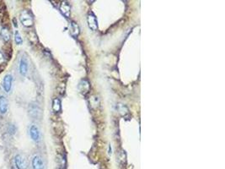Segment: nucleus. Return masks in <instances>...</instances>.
<instances>
[{
  "label": "nucleus",
  "instance_id": "obj_10",
  "mask_svg": "<svg viewBox=\"0 0 225 169\" xmlns=\"http://www.w3.org/2000/svg\"><path fill=\"white\" fill-rule=\"evenodd\" d=\"M9 110V102L4 96H0V113L5 114Z\"/></svg>",
  "mask_w": 225,
  "mask_h": 169
},
{
  "label": "nucleus",
  "instance_id": "obj_11",
  "mask_svg": "<svg viewBox=\"0 0 225 169\" xmlns=\"http://www.w3.org/2000/svg\"><path fill=\"white\" fill-rule=\"evenodd\" d=\"M69 31L70 34H71L73 37H78V36L79 35V32H80L79 26V25L75 21L71 22L69 26Z\"/></svg>",
  "mask_w": 225,
  "mask_h": 169
},
{
  "label": "nucleus",
  "instance_id": "obj_2",
  "mask_svg": "<svg viewBox=\"0 0 225 169\" xmlns=\"http://www.w3.org/2000/svg\"><path fill=\"white\" fill-rule=\"evenodd\" d=\"M15 164L17 169H27L28 161L21 154H18L15 157Z\"/></svg>",
  "mask_w": 225,
  "mask_h": 169
},
{
  "label": "nucleus",
  "instance_id": "obj_16",
  "mask_svg": "<svg viewBox=\"0 0 225 169\" xmlns=\"http://www.w3.org/2000/svg\"><path fill=\"white\" fill-rule=\"evenodd\" d=\"M4 62H5V58H4V54L0 52V64H4Z\"/></svg>",
  "mask_w": 225,
  "mask_h": 169
},
{
  "label": "nucleus",
  "instance_id": "obj_9",
  "mask_svg": "<svg viewBox=\"0 0 225 169\" xmlns=\"http://www.w3.org/2000/svg\"><path fill=\"white\" fill-rule=\"evenodd\" d=\"M90 84L88 80H82L79 84V90L82 94L84 95H86L87 93L90 91Z\"/></svg>",
  "mask_w": 225,
  "mask_h": 169
},
{
  "label": "nucleus",
  "instance_id": "obj_1",
  "mask_svg": "<svg viewBox=\"0 0 225 169\" xmlns=\"http://www.w3.org/2000/svg\"><path fill=\"white\" fill-rule=\"evenodd\" d=\"M29 114L34 119H40L42 117V109L36 103H31L29 106Z\"/></svg>",
  "mask_w": 225,
  "mask_h": 169
},
{
  "label": "nucleus",
  "instance_id": "obj_13",
  "mask_svg": "<svg viewBox=\"0 0 225 169\" xmlns=\"http://www.w3.org/2000/svg\"><path fill=\"white\" fill-rule=\"evenodd\" d=\"M0 37L4 42H9L10 40V33L9 31V30L6 27H2L0 31Z\"/></svg>",
  "mask_w": 225,
  "mask_h": 169
},
{
  "label": "nucleus",
  "instance_id": "obj_6",
  "mask_svg": "<svg viewBox=\"0 0 225 169\" xmlns=\"http://www.w3.org/2000/svg\"><path fill=\"white\" fill-rule=\"evenodd\" d=\"M12 83H13V76L10 74L6 75L3 81H2V87L5 92L9 93L12 89Z\"/></svg>",
  "mask_w": 225,
  "mask_h": 169
},
{
  "label": "nucleus",
  "instance_id": "obj_3",
  "mask_svg": "<svg viewBox=\"0 0 225 169\" xmlns=\"http://www.w3.org/2000/svg\"><path fill=\"white\" fill-rule=\"evenodd\" d=\"M20 21L22 22L23 26H27V27L31 26L33 25V23H34L32 15L26 10L23 11L21 13V15H20Z\"/></svg>",
  "mask_w": 225,
  "mask_h": 169
},
{
  "label": "nucleus",
  "instance_id": "obj_12",
  "mask_svg": "<svg viewBox=\"0 0 225 169\" xmlns=\"http://www.w3.org/2000/svg\"><path fill=\"white\" fill-rule=\"evenodd\" d=\"M60 10L63 13V15H65L67 18H68L70 16L71 8H70V5L68 4V2H63L62 3V4L60 6Z\"/></svg>",
  "mask_w": 225,
  "mask_h": 169
},
{
  "label": "nucleus",
  "instance_id": "obj_4",
  "mask_svg": "<svg viewBox=\"0 0 225 169\" xmlns=\"http://www.w3.org/2000/svg\"><path fill=\"white\" fill-rule=\"evenodd\" d=\"M29 134L33 141L39 142L41 140V131L36 124H32L30 127Z\"/></svg>",
  "mask_w": 225,
  "mask_h": 169
},
{
  "label": "nucleus",
  "instance_id": "obj_7",
  "mask_svg": "<svg viewBox=\"0 0 225 169\" xmlns=\"http://www.w3.org/2000/svg\"><path fill=\"white\" fill-rule=\"evenodd\" d=\"M33 169H45V163L42 157L39 155H35L31 162Z\"/></svg>",
  "mask_w": 225,
  "mask_h": 169
},
{
  "label": "nucleus",
  "instance_id": "obj_15",
  "mask_svg": "<svg viewBox=\"0 0 225 169\" xmlns=\"http://www.w3.org/2000/svg\"><path fill=\"white\" fill-rule=\"evenodd\" d=\"M15 42L17 45H21L23 43V39L18 31H15Z\"/></svg>",
  "mask_w": 225,
  "mask_h": 169
},
{
  "label": "nucleus",
  "instance_id": "obj_5",
  "mask_svg": "<svg viewBox=\"0 0 225 169\" xmlns=\"http://www.w3.org/2000/svg\"><path fill=\"white\" fill-rule=\"evenodd\" d=\"M29 70V63L28 59L25 57H21V59L20 60V64H19V71L20 74L22 76H26Z\"/></svg>",
  "mask_w": 225,
  "mask_h": 169
},
{
  "label": "nucleus",
  "instance_id": "obj_14",
  "mask_svg": "<svg viewBox=\"0 0 225 169\" xmlns=\"http://www.w3.org/2000/svg\"><path fill=\"white\" fill-rule=\"evenodd\" d=\"M61 101L59 98H55L52 102V109L55 113H59L61 111Z\"/></svg>",
  "mask_w": 225,
  "mask_h": 169
},
{
  "label": "nucleus",
  "instance_id": "obj_8",
  "mask_svg": "<svg viewBox=\"0 0 225 169\" xmlns=\"http://www.w3.org/2000/svg\"><path fill=\"white\" fill-rule=\"evenodd\" d=\"M87 22H88V26H89V28L95 31L98 29V22H97L96 16L93 14V13H90L88 15V17H87Z\"/></svg>",
  "mask_w": 225,
  "mask_h": 169
}]
</instances>
